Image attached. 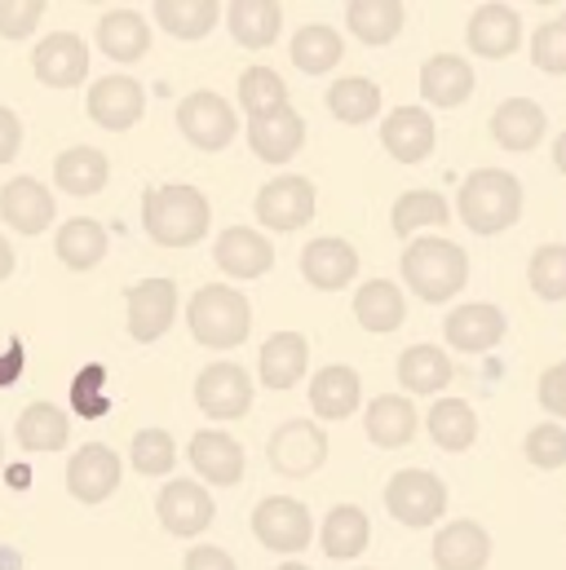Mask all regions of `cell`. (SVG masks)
Returning a JSON list of instances; mask_svg holds the SVG:
<instances>
[{"mask_svg": "<svg viewBox=\"0 0 566 570\" xmlns=\"http://www.w3.org/2000/svg\"><path fill=\"white\" fill-rule=\"evenodd\" d=\"M540 407L549 416H566V358L540 376Z\"/></svg>", "mask_w": 566, "mask_h": 570, "instance_id": "51", "label": "cell"}, {"mask_svg": "<svg viewBox=\"0 0 566 570\" xmlns=\"http://www.w3.org/2000/svg\"><path fill=\"white\" fill-rule=\"evenodd\" d=\"M120 478H125V464L120 455L107 446V442H85L71 464H67V491L80 500V504H103L120 491Z\"/></svg>", "mask_w": 566, "mask_h": 570, "instance_id": "8", "label": "cell"}, {"mask_svg": "<svg viewBox=\"0 0 566 570\" xmlns=\"http://www.w3.org/2000/svg\"><path fill=\"white\" fill-rule=\"evenodd\" d=\"M191 464L213 487H235L244 478V446L222 429H199L191 438Z\"/></svg>", "mask_w": 566, "mask_h": 570, "instance_id": "21", "label": "cell"}, {"mask_svg": "<svg viewBox=\"0 0 566 570\" xmlns=\"http://www.w3.org/2000/svg\"><path fill=\"white\" fill-rule=\"evenodd\" d=\"M554 164H558V173H566V134H558V142H554Z\"/></svg>", "mask_w": 566, "mask_h": 570, "instance_id": "56", "label": "cell"}, {"mask_svg": "<svg viewBox=\"0 0 566 570\" xmlns=\"http://www.w3.org/2000/svg\"><path fill=\"white\" fill-rule=\"evenodd\" d=\"M280 570H310V567H301V562H283Z\"/></svg>", "mask_w": 566, "mask_h": 570, "instance_id": "57", "label": "cell"}, {"mask_svg": "<svg viewBox=\"0 0 566 570\" xmlns=\"http://www.w3.org/2000/svg\"><path fill=\"white\" fill-rule=\"evenodd\" d=\"M182 570H235V558L226 549H213V544H199L186 553V567Z\"/></svg>", "mask_w": 566, "mask_h": 570, "instance_id": "52", "label": "cell"}, {"mask_svg": "<svg viewBox=\"0 0 566 570\" xmlns=\"http://www.w3.org/2000/svg\"><path fill=\"white\" fill-rule=\"evenodd\" d=\"M271 464L283 478H310L328 464V438L314 421H287L271 433Z\"/></svg>", "mask_w": 566, "mask_h": 570, "instance_id": "10", "label": "cell"}, {"mask_svg": "<svg viewBox=\"0 0 566 570\" xmlns=\"http://www.w3.org/2000/svg\"><path fill=\"white\" fill-rule=\"evenodd\" d=\"M155 18L168 36L177 40H199L213 31V22L222 18L217 0H155Z\"/></svg>", "mask_w": 566, "mask_h": 570, "instance_id": "41", "label": "cell"}, {"mask_svg": "<svg viewBox=\"0 0 566 570\" xmlns=\"http://www.w3.org/2000/svg\"><path fill=\"white\" fill-rule=\"evenodd\" d=\"M107 177H111V159H107L98 146H71V150H62V155L53 159V181H58L67 195L89 199V195H98V190L107 186Z\"/></svg>", "mask_w": 566, "mask_h": 570, "instance_id": "27", "label": "cell"}, {"mask_svg": "<svg viewBox=\"0 0 566 570\" xmlns=\"http://www.w3.org/2000/svg\"><path fill=\"white\" fill-rule=\"evenodd\" d=\"M363 429H368V438H372L377 446H386V451L408 446L412 433H417V407H412L403 394H381V399H372V407H368V416H363Z\"/></svg>", "mask_w": 566, "mask_h": 570, "instance_id": "30", "label": "cell"}, {"mask_svg": "<svg viewBox=\"0 0 566 570\" xmlns=\"http://www.w3.org/2000/svg\"><path fill=\"white\" fill-rule=\"evenodd\" d=\"M465 40H469V49H474L478 58L500 62V58H509V53L518 49V40H523V18H518V9H509V4H478L474 18H469Z\"/></svg>", "mask_w": 566, "mask_h": 570, "instance_id": "17", "label": "cell"}, {"mask_svg": "<svg viewBox=\"0 0 566 570\" xmlns=\"http://www.w3.org/2000/svg\"><path fill=\"white\" fill-rule=\"evenodd\" d=\"M523 217V181L505 168H478L460 186V222L478 235H500Z\"/></svg>", "mask_w": 566, "mask_h": 570, "instance_id": "2", "label": "cell"}, {"mask_svg": "<svg viewBox=\"0 0 566 570\" xmlns=\"http://www.w3.org/2000/svg\"><path fill=\"white\" fill-rule=\"evenodd\" d=\"M386 509L403 522V527H433L447 509V487L429 473V469H403L390 478L386 487Z\"/></svg>", "mask_w": 566, "mask_h": 570, "instance_id": "5", "label": "cell"}, {"mask_svg": "<svg viewBox=\"0 0 566 570\" xmlns=\"http://www.w3.org/2000/svg\"><path fill=\"white\" fill-rule=\"evenodd\" d=\"M98 45L116 62H138L142 53L150 49V27L134 9H111V13L98 18Z\"/></svg>", "mask_w": 566, "mask_h": 570, "instance_id": "31", "label": "cell"}, {"mask_svg": "<svg viewBox=\"0 0 566 570\" xmlns=\"http://www.w3.org/2000/svg\"><path fill=\"white\" fill-rule=\"evenodd\" d=\"M240 107L248 111V120H271L287 111V85L280 71L271 67H248L240 76Z\"/></svg>", "mask_w": 566, "mask_h": 570, "instance_id": "42", "label": "cell"}, {"mask_svg": "<svg viewBox=\"0 0 566 570\" xmlns=\"http://www.w3.org/2000/svg\"><path fill=\"white\" fill-rule=\"evenodd\" d=\"M177 129L182 138L199 150H222V146L235 142L240 134V120H235V107L217 94H191L182 98L177 107Z\"/></svg>", "mask_w": 566, "mask_h": 570, "instance_id": "6", "label": "cell"}, {"mask_svg": "<svg viewBox=\"0 0 566 570\" xmlns=\"http://www.w3.org/2000/svg\"><path fill=\"white\" fill-rule=\"evenodd\" d=\"M381 146L403 159V164H421L424 155L433 150V120L424 107H399L386 116L381 125Z\"/></svg>", "mask_w": 566, "mask_h": 570, "instance_id": "25", "label": "cell"}, {"mask_svg": "<svg viewBox=\"0 0 566 570\" xmlns=\"http://www.w3.org/2000/svg\"><path fill=\"white\" fill-rule=\"evenodd\" d=\"M429 438L442 451H469L478 438V416L465 399H442L429 407Z\"/></svg>", "mask_w": 566, "mask_h": 570, "instance_id": "40", "label": "cell"}, {"mask_svg": "<svg viewBox=\"0 0 566 570\" xmlns=\"http://www.w3.org/2000/svg\"><path fill=\"white\" fill-rule=\"evenodd\" d=\"M403 4L399 0H350L345 22L363 45H390L403 31Z\"/></svg>", "mask_w": 566, "mask_h": 570, "instance_id": "38", "label": "cell"}, {"mask_svg": "<svg viewBox=\"0 0 566 570\" xmlns=\"http://www.w3.org/2000/svg\"><path fill=\"white\" fill-rule=\"evenodd\" d=\"M372 540V522L359 504H336L328 518H323V553L332 562H350L368 549Z\"/></svg>", "mask_w": 566, "mask_h": 570, "instance_id": "32", "label": "cell"}, {"mask_svg": "<svg viewBox=\"0 0 566 570\" xmlns=\"http://www.w3.org/2000/svg\"><path fill=\"white\" fill-rule=\"evenodd\" d=\"M67 433H71V421L62 407L53 403H31L18 425H13V438L27 446V451H62L67 446Z\"/></svg>", "mask_w": 566, "mask_h": 570, "instance_id": "39", "label": "cell"}, {"mask_svg": "<svg viewBox=\"0 0 566 570\" xmlns=\"http://www.w3.org/2000/svg\"><path fill=\"white\" fill-rule=\"evenodd\" d=\"M487 562H491V535L478 522L460 518L433 535V567L438 570H482Z\"/></svg>", "mask_w": 566, "mask_h": 570, "instance_id": "19", "label": "cell"}, {"mask_svg": "<svg viewBox=\"0 0 566 570\" xmlns=\"http://www.w3.org/2000/svg\"><path fill=\"white\" fill-rule=\"evenodd\" d=\"M13 275V248H9V239L0 235V284Z\"/></svg>", "mask_w": 566, "mask_h": 570, "instance_id": "55", "label": "cell"}, {"mask_svg": "<svg viewBox=\"0 0 566 570\" xmlns=\"http://www.w3.org/2000/svg\"><path fill=\"white\" fill-rule=\"evenodd\" d=\"M177 314V284L173 279H142L129 287V336L150 345L168 332Z\"/></svg>", "mask_w": 566, "mask_h": 570, "instance_id": "16", "label": "cell"}, {"mask_svg": "<svg viewBox=\"0 0 566 570\" xmlns=\"http://www.w3.org/2000/svg\"><path fill=\"white\" fill-rule=\"evenodd\" d=\"M53 248H58V262H62V266H71V271H94V266L107 257L111 239H107V230H103L94 217H71V222L58 230Z\"/></svg>", "mask_w": 566, "mask_h": 570, "instance_id": "36", "label": "cell"}, {"mask_svg": "<svg viewBox=\"0 0 566 570\" xmlns=\"http://www.w3.org/2000/svg\"><path fill=\"white\" fill-rule=\"evenodd\" d=\"M40 18H45L40 0H0V36L4 40H27Z\"/></svg>", "mask_w": 566, "mask_h": 570, "instance_id": "50", "label": "cell"}, {"mask_svg": "<svg viewBox=\"0 0 566 570\" xmlns=\"http://www.w3.org/2000/svg\"><path fill=\"white\" fill-rule=\"evenodd\" d=\"M226 27H231V36H235L240 45L266 49V45H275V36H280L283 4H275V0H235V4L226 9Z\"/></svg>", "mask_w": 566, "mask_h": 570, "instance_id": "33", "label": "cell"}, {"mask_svg": "<svg viewBox=\"0 0 566 570\" xmlns=\"http://www.w3.org/2000/svg\"><path fill=\"white\" fill-rule=\"evenodd\" d=\"M0 222L18 235H40L53 222V195L36 177H13L0 190Z\"/></svg>", "mask_w": 566, "mask_h": 570, "instance_id": "18", "label": "cell"}, {"mask_svg": "<svg viewBox=\"0 0 566 570\" xmlns=\"http://www.w3.org/2000/svg\"><path fill=\"white\" fill-rule=\"evenodd\" d=\"M314 186L305 177H275L262 186L257 195V222L266 230H301L310 217H314Z\"/></svg>", "mask_w": 566, "mask_h": 570, "instance_id": "11", "label": "cell"}, {"mask_svg": "<svg viewBox=\"0 0 566 570\" xmlns=\"http://www.w3.org/2000/svg\"><path fill=\"white\" fill-rule=\"evenodd\" d=\"M421 94L429 107H442V111L469 102V94H474V67L465 58H456V53L429 58L421 67Z\"/></svg>", "mask_w": 566, "mask_h": 570, "instance_id": "24", "label": "cell"}, {"mask_svg": "<svg viewBox=\"0 0 566 570\" xmlns=\"http://www.w3.org/2000/svg\"><path fill=\"white\" fill-rule=\"evenodd\" d=\"M354 318H359V327H368V332H399L403 318H408V301H403L399 284H390V279H368V284L354 292Z\"/></svg>", "mask_w": 566, "mask_h": 570, "instance_id": "29", "label": "cell"}, {"mask_svg": "<svg viewBox=\"0 0 566 570\" xmlns=\"http://www.w3.org/2000/svg\"><path fill=\"white\" fill-rule=\"evenodd\" d=\"M545 129H549L545 107L531 102V98H509L491 116V138L505 146V150H531V146H540L545 142Z\"/></svg>", "mask_w": 566, "mask_h": 570, "instance_id": "23", "label": "cell"}, {"mask_svg": "<svg viewBox=\"0 0 566 570\" xmlns=\"http://www.w3.org/2000/svg\"><path fill=\"white\" fill-rule=\"evenodd\" d=\"M447 217H451V208H447V199L433 195V190H408V195H399V204H394V213H390L394 235H403V239L424 230V226H447Z\"/></svg>", "mask_w": 566, "mask_h": 570, "instance_id": "44", "label": "cell"}, {"mask_svg": "<svg viewBox=\"0 0 566 570\" xmlns=\"http://www.w3.org/2000/svg\"><path fill=\"white\" fill-rule=\"evenodd\" d=\"M523 451H527V460H531L536 469H563L566 464V429L554 425V421L536 425L531 433H527Z\"/></svg>", "mask_w": 566, "mask_h": 570, "instance_id": "49", "label": "cell"}, {"mask_svg": "<svg viewBox=\"0 0 566 570\" xmlns=\"http://www.w3.org/2000/svg\"><path fill=\"white\" fill-rule=\"evenodd\" d=\"M328 111L341 120V125H368L377 111H381V89L363 76H345L328 89Z\"/></svg>", "mask_w": 566, "mask_h": 570, "instance_id": "43", "label": "cell"}, {"mask_svg": "<svg viewBox=\"0 0 566 570\" xmlns=\"http://www.w3.org/2000/svg\"><path fill=\"white\" fill-rule=\"evenodd\" d=\"M217 266L231 275V279H262L271 266H275V248L262 230H248V226H231L222 230L217 239Z\"/></svg>", "mask_w": 566, "mask_h": 570, "instance_id": "20", "label": "cell"}, {"mask_svg": "<svg viewBox=\"0 0 566 570\" xmlns=\"http://www.w3.org/2000/svg\"><path fill=\"white\" fill-rule=\"evenodd\" d=\"M505 327H509L505 314H500L496 305H487V301L456 305V309L447 314V323H442L447 345L460 350V354H487V350H496V345L505 341Z\"/></svg>", "mask_w": 566, "mask_h": 570, "instance_id": "14", "label": "cell"}, {"mask_svg": "<svg viewBox=\"0 0 566 570\" xmlns=\"http://www.w3.org/2000/svg\"><path fill=\"white\" fill-rule=\"evenodd\" d=\"M451 376H456V367L438 345H412L399 358V381L408 394H438L451 385Z\"/></svg>", "mask_w": 566, "mask_h": 570, "instance_id": "37", "label": "cell"}, {"mask_svg": "<svg viewBox=\"0 0 566 570\" xmlns=\"http://www.w3.org/2000/svg\"><path fill=\"white\" fill-rule=\"evenodd\" d=\"M305 142V120L287 107L280 116H271V120H253L248 125V146L257 150V159H266V164H283V159H292L296 150Z\"/></svg>", "mask_w": 566, "mask_h": 570, "instance_id": "34", "label": "cell"}, {"mask_svg": "<svg viewBox=\"0 0 566 570\" xmlns=\"http://www.w3.org/2000/svg\"><path fill=\"white\" fill-rule=\"evenodd\" d=\"M191 336L208 350H235L253 327V305L244 292L226 284H204L186 305Z\"/></svg>", "mask_w": 566, "mask_h": 570, "instance_id": "3", "label": "cell"}, {"mask_svg": "<svg viewBox=\"0 0 566 570\" xmlns=\"http://www.w3.org/2000/svg\"><path fill=\"white\" fill-rule=\"evenodd\" d=\"M142 226L159 248H191L213 226V204L195 186H155L142 195Z\"/></svg>", "mask_w": 566, "mask_h": 570, "instance_id": "1", "label": "cell"}, {"mask_svg": "<svg viewBox=\"0 0 566 570\" xmlns=\"http://www.w3.org/2000/svg\"><path fill=\"white\" fill-rule=\"evenodd\" d=\"M195 403L213 421H240L253 407V381L240 363H213L195 381Z\"/></svg>", "mask_w": 566, "mask_h": 570, "instance_id": "7", "label": "cell"}, {"mask_svg": "<svg viewBox=\"0 0 566 570\" xmlns=\"http://www.w3.org/2000/svg\"><path fill=\"white\" fill-rule=\"evenodd\" d=\"M22 367H27V345L13 336V341L4 345V354H0V385H13V381L22 376Z\"/></svg>", "mask_w": 566, "mask_h": 570, "instance_id": "54", "label": "cell"}, {"mask_svg": "<svg viewBox=\"0 0 566 570\" xmlns=\"http://www.w3.org/2000/svg\"><path fill=\"white\" fill-rule=\"evenodd\" d=\"M253 535L271 549V553H301L314 535V522H310V509L301 500H287V495H266L253 513Z\"/></svg>", "mask_w": 566, "mask_h": 570, "instance_id": "9", "label": "cell"}, {"mask_svg": "<svg viewBox=\"0 0 566 570\" xmlns=\"http://www.w3.org/2000/svg\"><path fill=\"white\" fill-rule=\"evenodd\" d=\"M531 62L549 76H566V18L545 22L536 36H531Z\"/></svg>", "mask_w": 566, "mask_h": 570, "instance_id": "48", "label": "cell"}, {"mask_svg": "<svg viewBox=\"0 0 566 570\" xmlns=\"http://www.w3.org/2000/svg\"><path fill=\"white\" fill-rule=\"evenodd\" d=\"M301 275L305 284L319 287V292H336L359 275V253L345 244V239H310L305 253H301Z\"/></svg>", "mask_w": 566, "mask_h": 570, "instance_id": "22", "label": "cell"}, {"mask_svg": "<svg viewBox=\"0 0 566 570\" xmlns=\"http://www.w3.org/2000/svg\"><path fill=\"white\" fill-rule=\"evenodd\" d=\"M0 464H4V438H0Z\"/></svg>", "mask_w": 566, "mask_h": 570, "instance_id": "58", "label": "cell"}, {"mask_svg": "<svg viewBox=\"0 0 566 570\" xmlns=\"http://www.w3.org/2000/svg\"><path fill=\"white\" fill-rule=\"evenodd\" d=\"M155 513H159V522H164V531L168 535H177V540H191V535H199V531H208V522H213V495L199 487V482H168L164 491H159V500H155Z\"/></svg>", "mask_w": 566, "mask_h": 570, "instance_id": "12", "label": "cell"}, {"mask_svg": "<svg viewBox=\"0 0 566 570\" xmlns=\"http://www.w3.org/2000/svg\"><path fill=\"white\" fill-rule=\"evenodd\" d=\"M527 279L531 292L545 296V301H566V244H545L531 253V266H527Z\"/></svg>", "mask_w": 566, "mask_h": 570, "instance_id": "46", "label": "cell"}, {"mask_svg": "<svg viewBox=\"0 0 566 570\" xmlns=\"http://www.w3.org/2000/svg\"><path fill=\"white\" fill-rule=\"evenodd\" d=\"M305 363H310L305 336H301V332H275V336L262 345V358H257L262 385H271V390H292V385L305 376Z\"/></svg>", "mask_w": 566, "mask_h": 570, "instance_id": "28", "label": "cell"}, {"mask_svg": "<svg viewBox=\"0 0 566 570\" xmlns=\"http://www.w3.org/2000/svg\"><path fill=\"white\" fill-rule=\"evenodd\" d=\"M18 146H22V125L9 107H0V164H9L18 155Z\"/></svg>", "mask_w": 566, "mask_h": 570, "instance_id": "53", "label": "cell"}, {"mask_svg": "<svg viewBox=\"0 0 566 570\" xmlns=\"http://www.w3.org/2000/svg\"><path fill=\"white\" fill-rule=\"evenodd\" d=\"M31 71H36V80H45L49 89H71V85H80V80L89 76V49H85L80 36L53 31V36H45V40L36 45Z\"/></svg>", "mask_w": 566, "mask_h": 570, "instance_id": "13", "label": "cell"}, {"mask_svg": "<svg viewBox=\"0 0 566 570\" xmlns=\"http://www.w3.org/2000/svg\"><path fill=\"white\" fill-rule=\"evenodd\" d=\"M129 455H134V469L146 473V478H164L177 464V446H173V438L164 429H138Z\"/></svg>", "mask_w": 566, "mask_h": 570, "instance_id": "47", "label": "cell"}, {"mask_svg": "<svg viewBox=\"0 0 566 570\" xmlns=\"http://www.w3.org/2000/svg\"><path fill=\"white\" fill-rule=\"evenodd\" d=\"M403 279L421 301H451L469 279V257L460 244L424 235V239H412L403 253Z\"/></svg>", "mask_w": 566, "mask_h": 570, "instance_id": "4", "label": "cell"}, {"mask_svg": "<svg viewBox=\"0 0 566 570\" xmlns=\"http://www.w3.org/2000/svg\"><path fill=\"white\" fill-rule=\"evenodd\" d=\"M292 67L296 71H305V76H323V71H332L341 58H345V40L336 36V27H328V22H310V27H301L296 36H292Z\"/></svg>", "mask_w": 566, "mask_h": 570, "instance_id": "35", "label": "cell"}, {"mask_svg": "<svg viewBox=\"0 0 566 570\" xmlns=\"http://www.w3.org/2000/svg\"><path fill=\"white\" fill-rule=\"evenodd\" d=\"M359 399H363V385H359V372L354 367L332 363V367H323L310 381V407L319 412V421H345V416H354Z\"/></svg>", "mask_w": 566, "mask_h": 570, "instance_id": "26", "label": "cell"}, {"mask_svg": "<svg viewBox=\"0 0 566 570\" xmlns=\"http://www.w3.org/2000/svg\"><path fill=\"white\" fill-rule=\"evenodd\" d=\"M71 412L80 421H103L111 412V399H107V367L103 363H85L76 376H71Z\"/></svg>", "mask_w": 566, "mask_h": 570, "instance_id": "45", "label": "cell"}, {"mask_svg": "<svg viewBox=\"0 0 566 570\" xmlns=\"http://www.w3.org/2000/svg\"><path fill=\"white\" fill-rule=\"evenodd\" d=\"M89 116H94V125L98 129H107V134H125V129H134L142 120V111H146V94H142L138 80H129V76H107V80H98L94 89H89Z\"/></svg>", "mask_w": 566, "mask_h": 570, "instance_id": "15", "label": "cell"}]
</instances>
